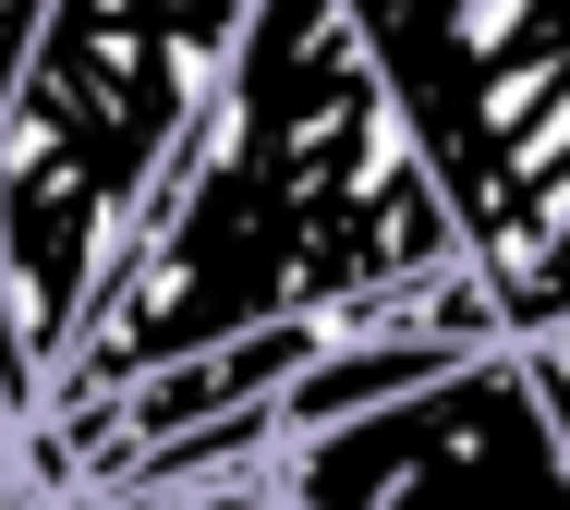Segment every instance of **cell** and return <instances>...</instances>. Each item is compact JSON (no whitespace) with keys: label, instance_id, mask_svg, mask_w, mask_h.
I'll return each mask as SVG.
<instances>
[{"label":"cell","instance_id":"8992f818","mask_svg":"<svg viewBox=\"0 0 570 510\" xmlns=\"http://www.w3.org/2000/svg\"><path fill=\"white\" fill-rule=\"evenodd\" d=\"M49 0H0V122H12V86H24V49H37Z\"/></svg>","mask_w":570,"mask_h":510},{"label":"cell","instance_id":"5b68a950","mask_svg":"<svg viewBox=\"0 0 570 510\" xmlns=\"http://www.w3.org/2000/svg\"><path fill=\"white\" fill-rule=\"evenodd\" d=\"M110 510H292V487H279V462H255V474H207V487H158V499H110Z\"/></svg>","mask_w":570,"mask_h":510},{"label":"cell","instance_id":"3957f363","mask_svg":"<svg viewBox=\"0 0 570 510\" xmlns=\"http://www.w3.org/2000/svg\"><path fill=\"white\" fill-rule=\"evenodd\" d=\"M292 510H570V425L522 341L279 450Z\"/></svg>","mask_w":570,"mask_h":510},{"label":"cell","instance_id":"52a82bcc","mask_svg":"<svg viewBox=\"0 0 570 510\" xmlns=\"http://www.w3.org/2000/svg\"><path fill=\"white\" fill-rule=\"evenodd\" d=\"M534 365H547V401H559V425H570V353H547V341H522Z\"/></svg>","mask_w":570,"mask_h":510},{"label":"cell","instance_id":"277c9868","mask_svg":"<svg viewBox=\"0 0 570 510\" xmlns=\"http://www.w3.org/2000/svg\"><path fill=\"white\" fill-rule=\"evenodd\" d=\"M498 304H510V341H547V328L570 316V219H559L534 255H522L510 279H498Z\"/></svg>","mask_w":570,"mask_h":510},{"label":"cell","instance_id":"7a4b0ae2","mask_svg":"<svg viewBox=\"0 0 570 510\" xmlns=\"http://www.w3.org/2000/svg\"><path fill=\"white\" fill-rule=\"evenodd\" d=\"M255 0H49L0 122V401L37 413L230 86Z\"/></svg>","mask_w":570,"mask_h":510},{"label":"cell","instance_id":"6da1fadb","mask_svg":"<svg viewBox=\"0 0 570 510\" xmlns=\"http://www.w3.org/2000/svg\"><path fill=\"white\" fill-rule=\"evenodd\" d=\"M461 255L473 232H461L413 110L389 98L364 24L341 0H255L195 158L146 207L110 304L73 341V365L49 377V401H110V389L158 377L183 353H219L243 328H279V316H352Z\"/></svg>","mask_w":570,"mask_h":510}]
</instances>
